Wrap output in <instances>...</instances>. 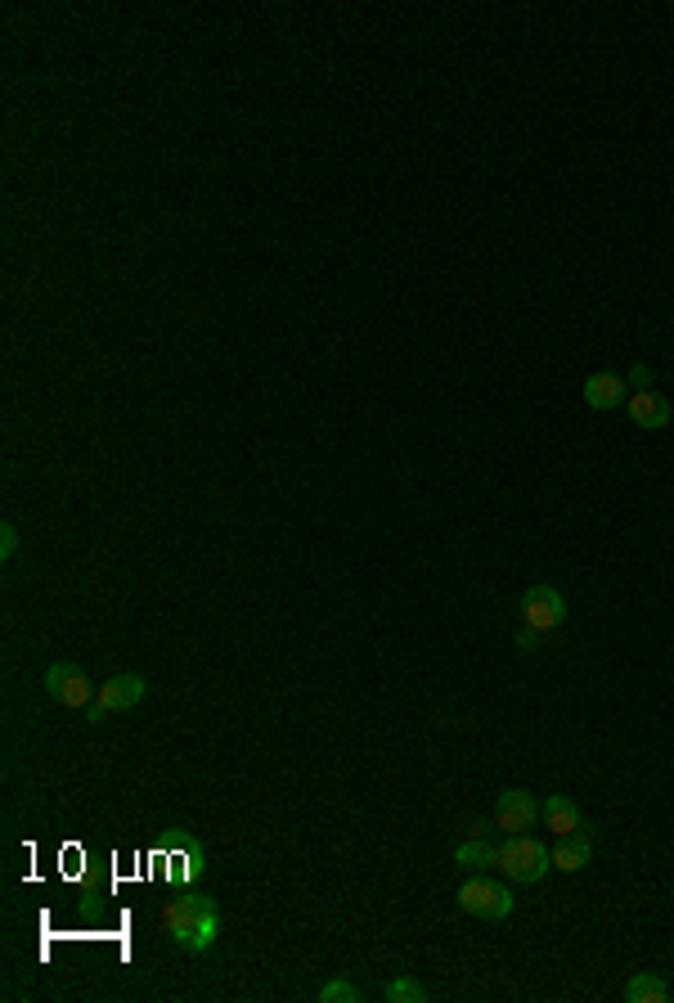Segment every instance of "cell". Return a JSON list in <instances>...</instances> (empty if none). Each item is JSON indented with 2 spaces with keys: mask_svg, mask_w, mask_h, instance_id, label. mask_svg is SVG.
I'll return each instance as SVG.
<instances>
[{
  "mask_svg": "<svg viewBox=\"0 0 674 1003\" xmlns=\"http://www.w3.org/2000/svg\"><path fill=\"white\" fill-rule=\"evenodd\" d=\"M589 859H594V842H589L585 833L558 837V846H553V869H562V873H581V869H589Z\"/></svg>",
  "mask_w": 674,
  "mask_h": 1003,
  "instance_id": "cell-11",
  "label": "cell"
},
{
  "mask_svg": "<svg viewBox=\"0 0 674 1003\" xmlns=\"http://www.w3.org/2000/svg\"><path fill=\"white\" fill-rule=\"evenodd\" d=\"M630 401V388H625V378L611 374V369H598L585 378V405L589 410H620Z\"/></svg>",
  "mask_w": 674,
  "mask_h": 1003,
  "instance_id": "cell-8",
  "label": "cell"
},
{
  "mask_svg": "<svg viewBox=\"0 0 674 1003\" xmlns=\"http://www.w3.org/2000/svg\"><path fill=\"white\" fill-rule=\"evenodd\" d=\"M625 388H634V392H648V388H652V369L634 360V365H630V374H625Z\"/></svg>",
  "mask_w": 674,
  "mask_h": 1003,
  "instance_id": "cell-16",
  "label": "cell"
},
{
  "mask_svg": "<svg viewBox=\"0 0 674 1003\" xmlns=\"http://www.w3.org/2000/svg\"><path fill=\"white\" fill-rule=\"evenodd\" d=\"M540 820L553 837H571V833H581V805H575L566 792H553L544 805H540Z\"/></svg>",
  "mask_w": 674,
  "mask_h": 1003,
  "instance_id": "cell-9",
  "label": "cell"
},
{
  "mask_svg": "<svg viewBox=\"0 0 674 1003\" xmlns=\"http://www.w3.org/2000/svg\"><path fill=\"white\" fill-rule=\"evenodd\" d=\"M549 869H553V850L531 833H508V842L495 846V873L508 882H544Z\"/></svg>",
  "mask_w": 674,
  "mask_h": 1003,
  "instance_id": "cell-2",
  "label": "cell"
},
{
  "mask_svg": "<svg viewBox=\"0 0 674 1003\" xmlns=\"http://www.w3.org/2000/svg\"><path fill=\"white\" fill-rule=\"evenodd\" d=\"M513 891H508V878L495 882L486 873H472L463 887H459V910L472 914V918H486V923H504L513 914Z\"/></svg>",
  "mask_w": 674,
  "mask_h": 1003,
  "instance_id": "cell-3",
  "label": "cell"
},
{
  "mask_svg": "<svg viewBox=\"0 0 674 1003\" xmlns=\"http://www.w3.org/2000/svg\"><path fill=\"white\" fill-rule=\"evenodd\" d=\"M454 865H459L463 873H495V846L481 842V837L459 842V846H454Z\"/></svg>",
  "mask_w": 674,
  "mask_h": 1003,
  "instance_id": "cell-12",
  "label": "cell"
},
{
  "mask_svg": "<svg viewBox=\"0 0 674 1003\" xmlns=\"http://www.w3.org/2000/svg\"><path fill=\"white\" fill-rule=\"evenodd\" d=\"M382 999H387V1003H423L427 999V985H418L414 977H396V981H387Z\"/></svg>",
  "mask_w": 674,
  "mask_h": 1003,
  "instance_id": "cell-14",
  "label": "cell"
},
{
  "mask_svg": "<svg viewBox=\"0 0 674 1003\" xmlns=\"http://www.w3.org/2000/svg\"><path fill=\"white\" fill-rule=\"evenodd\" d=\"M625 410H630V419H634L639 427H648V433H656V427H665V423L674 419L670 401H665V397H656L652 388H648V392H630Z\"/></svg>",
  "mask_w": 674,
  "mask_h": 1003,
  "instance_id": "cell-10",
  "label": "cell"
},
{
  "mask_svg": "<svg viewBox=\"0 0 674 1003\" xmlns=\"http://www.w3.org/2000/svg\"><path fill=\"white\" fill-rule=\"evenodd\" d=\"M19 554V527H14V522H5V527H0V558H14Z\"/></svg>",
  "mask_w": 674,
  "mask_h": 1003,
  "instance_id": "cell-17",
  "label": "cell"
},
{
  "mask_svg": "<svg viewBox=\"0 0 674 1003\" xmlns=\"http://www.w3.org/2000/svg\"><path fill=\"white\" fill-rule=\"evenodd\" d=\"M536 820H540V801H536L531 792H521V788L499 792V801H495V824H499L504 833H531Z\"/></svg>",
  "mask_w": 674,
  "mask_h": 1003,
  "instance_id": "cell-7",
  "label": "cell"
},
{
  "mask_svg": "<svg viewBox=\"0 0 674 1003\" xmlns=\"http://www.w3.org/2000/svg\"><path fill=\"white\" fill-rule=\"evenodd\" d=\"M162 927L184 954H207L216 945V936H221V904L212 895L171 900L162 910Z\"/></svg>",
  "mask_w": 674,
  "mask_h": 1003,
  "instance_id": "cell-1",
  "label": "cell"
},
{
  "mask_svg": "<svg viewBox=\"0 0 674 1003\" xmlns=\"http://www.w3.org/2000/svg\"><path fill=\"white\" fill-rule=\"evenodd\" d=\"M625 999H630V1003H665L670 985L656 972H634L630 981H625Z\"/></svg>",
  "mask_w": 674,
  "mask_h": 1003,
  "instance_id": "cell-13",
  "label": "cell"
},
{
  "mask_svg": "<svg viewBox=\"0 0 674 1003\" xmlns=\"http://www.w3.org/2000/svg\"><path fill=\"white\" fill-rule=\"evenodd\" d=\"M517 648H521V653H536V648H540V635H536V631H521V635H517Z\"/></svg>",
  "mask_w": 674,
  "mask_h": 1003,
  "instance_id": "cell-18",
  "label": "cell"
},
{
  "mask_svg": "<svg viewBox=\"0 0 674 1003\" xmlns=\"http://www.w3.org/2000/svg\"><path fill=\"white\" fill-rule=\"evenodd\" d=\"M144 689H149V680H144V676H131V671H126V676L104 680V684H100V693H94V702L86 706L90 725H100L104 715H113V711H131V706H139Z\"/></svg>",
  "mask_w": 674,
  "mask_h": 1003,
  "instance_id": "cell-5",
  "label": "cell"
},
{
  "mask_svg": "<svg viewBox=\"0 0 674 1003\" xmlns=\"http://www.w3.org/2000/svg\"><path fill=\"white\" fill-rule=\"evenodd\" d=\"M356 999H360V985H351V981H328L319 990V1003H356Z\"/></svg>",
  "mask_w": 674,
  "mask_h": 1003,
  "instance_id": "cell-15",
  "label": "cell"
},
{
  "mask_svg": "<svg viewBox=\"0 0 674 1003\" xmlns=\"http://www.w3.org/2000/svg\"><path fill=\"white\" fill-rule=\"evenodd\" d=\"M45 693H50L59 706H68V711H86L94 702V684H90V676L81 671L77 661H55L50 671H45Z\"/></svg>",
  "mask_w": 674,
  "mask_h": 1003,
  "instance_id": "cell-4",
  "label": "cell"
},
{
  "mask_svg": "<svg viewBox=\"0 0 674 1003\" xmlns=\"http://www.w3.org/2000/svg\"><path fill=\"white\" fill-rule=\"evenodd\" d=\"M521 621H526V631L549 635L566 621V599L553 586H531L521 594Z\"/></svg>",
  "mask_w": 674,
  "mask_h": 1003,
  "instance_id": "cell-6",
  "label": "cell"
}]
</instances>
